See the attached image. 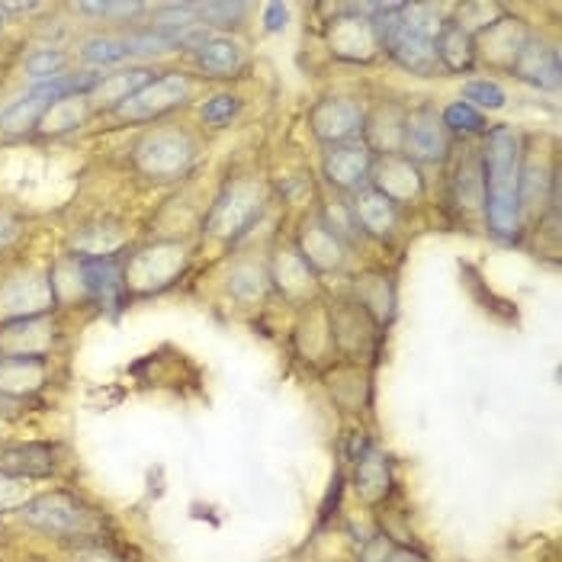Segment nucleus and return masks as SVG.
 Instances as JSON below:
<instances>
[{"label":"nucleus","instance_id":"f257e3e1","mask_svg":"<svg viewBox=\"0 0 562 562\" xmlns=\"http://www.w3.org/2000/svg\"><path fill=\"white\" fill-rule=\"evenodd\" d=\"M482 210L489 228L511 241L521 231V165L524 142L511 125H495L482 148Z\"/></svg>","mask_w":562,"mask_h":562},{"label":"nucleus","instance_id":"f03ea898","mask_svg":"<svg viewBox=\"0 0 562 562\" xmlns=\"http://www.w3.org/2000/svg\"><path fill=\"white\" fill-rule=\"evenodd\" d=\"M196 158V145L187 132L177 129H158L148 132L139 145H135V168L145 177L155 180H177L183 177Z\"/></svg>","mask_w":562,"mask_h":562},{"label":"nucleus","instance_id":"7ed1b4c3","mask_svg":"<svg viewBox=\"0 0 562 562\" xmlns=\"http://www.w3.org/2000/svg\"><path fill=\"white\" fill-rule=\"evenodd\" d=\"M264 200H267L264 187H258L254 180H238V183H231L225 190L223 196L216 200V206L210 210L206 228L213 235H219V238H238L261 216Z\"/></svg>","mask_w":562,"mask_h":562},{"label":"nucleus","instance_id":"20e7f679","mask_svg":"<svg viewBox=\"0 0 562 562\" xmlns=\"http://www.w3.org/2000/svg\"><path fill=\"white\" fill-rule=\"evenodd\" d=\"M193 94V81L187 74H162L155 81H148L145 87H139L132 97H125L116 116L129 119V122H142V119H158L165 112L177 110L190 100Z\"/></svg>","mask_w":562,"mask_h":562},{"label":"nucleus","instance_id":"39448f33","mask_svg":"<svg viewBox=\"0 0 562 562\" xmlns=\"http://www.w3.org/2000/svg\"><path fill=\"white\" fill-rule=\"evenodd\" d=\"M450 152V132L444 129L438 110L431 107H418V110L405 112V129H402V155L408 162H425V165H438L444 162Z\"/></svg>","mask_w":562,"mask_h":562},{"label":"nucleus","instance_id":"423d86ee","mask_svg":"<svg viewBox=\"0 0 562 562\" xmlns=\"http://www.w3.org/2000/svg\"><path fill=\"white\" fill-rule=\"evenodd\" d=\"M23 521L33 524L36 530H46L52 537H71V534H81L84 521H87V511L84 505L68 495V492H46V495H36L29 499L26 505L20 507Z\"/></svg>","mask_w":562,"mask_h":562},{"label":"nucleus","instance_id":"0eeeda50","mask_svg":"<svg viewBox=\"0 0 562 562\" xmlns=\"http://www.w3.org/2000/svg\"><path fill=\"white\" fill-rule=\"evenodd\" d=\"M363 122H367L363 107L357 100H347V97H325L309 110L312 135L319 142H325L328 148L354 142L357 135H363Z\"/></svg>","mask_w":562,"mask_h":562},{"label":"nucleus","instance_id":"6e6552de","mask_svg":"<svg viewBox=\"0 0 562 562\" xmlns=\"http://www.w3.org/2000/svg\"><path fill=\"white\" fill-rule=\"evenodd\" d=\"M183 264H187L183 244H155V248L139 251L129 261L122 277H125V286H132L139 292H152V289L174 283V277L183 271Z\"/></svg>","mask_w":562,"mask_h":562},{"label":"nucleus","instance_id":"1a4fd4ad","mask_svg":"<svg viewBox=\"0 0 562 562\" xmlns=\"http://www.w3.org/2000/svg\"><path fill=\"white\" fill-rule=\"evenodd\" d=\"M52 302H56L52 280L43 277V274H33V271L29 274H20V277H10L7 286L0 289V315L7 322L46 315Z\"/></svg>","mask_w":562,"mask_h":562},{"label":"nucleus","instance_id":"9d476101","mask_svg":"<svg viewBox=\"0 0 562 562\" xmlns=\"http://www.w3.org/2000/svg\"><path fill=\"white\" fill-rule=\"evenodd\" d=\"M373 152L354 139V142H344V145H332L322 158V174L325 180L337 187V190H360L370 183V168H373Z\"/></svg>","mask_w":562,"mask_h":562},{"label":"nucleus","instance_id":"9b49d317","mask_svg":"<svg viewBox=\"0 0 562 562\" xmlns=\"http://www.w3.org/2000/svg\"><path fill=\"white\" fill-rule=\"evenodd\" d=\"M370 187L380 190L383 196H390L395 206H402L425 193V177L418 165L408 162L405 155H383L370 168Z\"/></svg>","mask_w":562,"mask_h":562},{"label":"nucleus","instance_id":"f8f14e48","mask_svg":"<svg viewBox=\"0 0 562 562\" xmlns=\"http://www.w3.org/2000/svg\"><path fill=\"white\" fill-rule=\"evenodd\" d=\"M360 10L332 20V29H328L332 52L337 58H344V61H370V58L380 52V36L373 29V20L363 16Z\"/></svg>","mask_w":562,"mask_h":562},{"label":"nucleus","instance_id":"ddd939ff","mask_svg":"<svg viewBox=\"0 0 562 562\" xmlns=\"http://www.w3.org/2000/svg\"><path fill=\"white\" fill-rule=\"evenodd\" d=\"M511 74L537 91H557L560 87V56L553 46H547L540 39H527L511 61Z\"/></svg>","mask_w":562,"mask_h":562},{"label":"nucleus","instance_id":"4468645a","mask_svg":"<svg viewBox=\"0 0 562 562\" xmlns=\"http://www.w3.org/2000/svg\"><path fill=\"white\" fill-rule=\"evenodd\" d=\"M296 251L312 271H335V267L344 264V241L322 216L306 219L302 231H299V248Z\"/></svg>","mask_w":562,"mask_h":562},{"label":"nucleus","instance_id":"2eb2a0df","mask_svg":"<svg viewBox=\"0 0 562 562\" xmlns=\"http://www.w3.org/2000/svg\"><path fill=\"white\" fill-rule=\"evenodd\" d=\"M354 489L363 505H380L393 492V459L380 450H370L363 459H357L354 469Z\"/></svg>","mask_w":562,"mask_h":562},{"label":"nucleus","instance_id":"dca6fc26","mask_svg":"<svg viewBox=\"0 0 562 562\" xmlns=\"http://www.w3.org/2000/svg\"><path fill=\"white\" fill-rule=\"evenodd\" d=\"M350 213H354L357 225H363V231L373 235V238L393 235L395 223H398V206L390 196H383L380 190H373L370 183L357 190V200H354Z\"/></svg>","mask_w":562,"mask_h":562},{"label":"nucleus","instance_id":"f3484780","mask_svg":"<svg viewBox=\"0 0 562 562\" xmlns=\"http://www.w3.org/2000/svg\"><path fill=\"white\" fill-rule=\"evenodd\" d=\"M77 274L81 283L91 296L104 299V302H116L125 289V277H122V267L112 254H97V258H81L77 261Z\"/></svg>","mask_w":562,"mask_h":562},{"label":"nucleus","instance_id":"a211bd4d","mask_svg":"<svg viewBox=\"0 0 562 562\" xmlns=\"http://www.w3.org/2000/svg\"><path fill=\"white\" fill-rule=\"evenodd\" d=\"M46 383V357H0V395L23 398Z\"/></svg>","mask_w":562,"mask_h":562},{"label":"nucleus","instance_id":"6ab92c4d","mask_svg":"<svg viewBox=\"0 0 562 562\" xmlns=\"http://www.w3.org/2000/svg\"><path fill=\"white\" fill-rule=\"evenodd\" d=\"M434 49H438L441 71H450V74L473 71V64H476V39L466 29H459L453 20H444L441 33L434 39Z\"/></svg>","mask_w":562,"mask_h":562},{"label":"nucleus","instance_id":"aec40b11","mask_svg":"<svg viewBox=\"0 0 562 562\" xmlns=\"http://www.w3.org/2000/svg\"><path fill=\"white\" fill-rule=\"evenodd\" d=\"M0 469L20 479H36V476H49L56 469V447L49 444H20L10 447L0 459Z\"/></svg>","mask_w":562,"mask_h":562},{"label":"nucleus","instance_id":"412c9836","mask_svg":"<svg viewBox=\"0 0 562 562\" xmlns=\"http://www.w3.org/2000/svg\"><path fill=\"white\" fill-rule=\"evenodd\" d=\"M196 61L213 77H235L244 68V49H241V43H235L228 36H210L196 49Z\"/></svg>","mask_w":562,"mask_h":562},{"label":"nucleus","instance_id":"4be33fe9","mask_svg":"<svg viewBox=\"0 0 562 562\" xmlns=\"http://www.w3.org/2000/svg\"><path fill=\"white\" fill-rule=\"evenodd\" d=\"M148 81H155V74L148 68H132V71H116V74H104L100 84L87 94V100H112L116 107L132 97L139 87H145Z\"/></svg>","mask_w":562,"mask_h":562},{"label":"nucleus","instance_id":"5701e85b","mask_svg":"<svg viewBox=\"0 0 562 562\" xmlns=\"http://www.w3.org/2000/svg\"><path fill=\"white\" fill-rule=\"evenodd\" d=\"M91 116V100L87 94H77V97H68V100H58L52 110L43 116V132H68L74 125H81L84 119Z\"/></svg>","mask_w":562,"mask_h":562},{"label":"nucleus","instance_id":"b1692460","mask_svg":"<svg viewBox=\"0 0 562 562\" xmlns=\"http://www.w3.org/2000/svg\"><path fill=\"white\" fill-rule=\"evenodd\" d=\"M463 104H469L473 110L476 107L479 110H505L507 94L499 81H489V77L486 81H469L463 87Z\"/></svg>","mask_w":562,"mask_h":562},{"label":"nucleus","instance_id":"393cba45","mask_svg":"<svg viewBox=\"0 0 562 562\" xmlns=\"http://www.w3.org/2000/svg\"><path fill=\"white\" fill-rule=\"evenodd\" d=\"M81 58H84L87 64L107 68V64H116V61L129 58V46H125V39H116V36H94V39L84 43Z\"/></svg>","mask_w":562,"mask_h":562},{"label":"nucleus","instance_id":"a878e982","mask_svg":"<svg viewBox=\"0 0 562 562\" xmlns=\"http://www.w3.org/2000/svg\"><path fill=\"white\" fill-rule=\"evenodd\" d=\"M441 122H444L447 132H463V135H482V132H489L482 112L473 110V107L463 104V100H459V104H450L447 110L441 112Z\"/></svg>","mask_w":562,"mask_h":562},{"label":"nucleus","instance_id":"bb28decb","mask_svg":"<svg viewBox=\"0 0 562 562\" xmlns=\"http://www.w3.org/2000/svg\"><path fill=\"white\" fill-rule=\"evenodd\" d=\"M456 200L463 206H482V162L479 158H466L463 168L456 174Z\"/></svg>","mask_w":562,"mask_h":562},{"label":"nucleus","instance_id":"cd10ccee","mask_svg":"<svg viewBox=\"0 0 562 562\" xmlns=\"http://www.w3.org/2000/svg\"><path fill=\"white\" fill-rule=\"evenodd\" d=\"M26 74L43 84V81H52V77H61V68H64V56L58 49H36L33 56H26L23 61Z\"/></svg>","mask_w":562,"mask_h":562},{"label":"nucleus","instance_id":"c85d7f7f","mask_svg":"<svg viewBox=\"0 0 562 562\" xmlns=\"http://www.w3.org/2000/svg\"><path fill=\"white\" fill-rule=\"evenodd\" d=\"M196 13L206 26H238L248 3H196Z\"/></svg>","mask_w":562,"mask_h":562},{"label":"nucleus","instance_id":"c756f323","mask_svg":"<svg viewBox=\"0 0 562 562\" xmlns=\"http://www.w3.org/2000/svg\"><path fill=\"white\" fill-rule=\"evenodd\" d=\"M241 110V100L238 97H231V94H216V97H210L200 112H203V119L210 122V125H225V122H231L235 116Z\"/></svg>","mask_w":562,"mask_h":562},{"label":"nucleus","instance_id":"7c9ffc66","mask_svg":"<svg viewBox=\"0 0 562 562\" xmlns=\"http://www.w3.org/2000/svg\"><path fill=\"white\" fill-rule=\"evenodd\" d=\"M228 286H231V292H238V296H244V299H254V296H261L264 292V277H261V271L258 267H251V264H244V267H235L231 271V277H228Z\"/></svg>","mask_w":562,"mask_h":562},{"label":"nucleus","instance_id":"2f4dec72","mask_svg":"<svg viewBox=\"0 0 562 562\" xmlns=\"http://www.w3.org/2000/svg\"><path fill=\"white\" fill-rule=\"evenodd\" d=\"M26 502H29L26 499V479L10 476V473L0 469V514L3 511H20Z\"/></svg>","mask_w":562,"mask_h":562},{"label":"nucleus","instance_id":"473e14b6","mask_svg":"<svg viewBox=\"0 0 562 562\" xmlns=\"http://www.w3.org/2000/svg\"><path fill=\"white\" fill-rule=\"evenodd\" d=\"M393 543H390L383 534H373V537H367L363 547H360V562H390L393 560Z\"/></svg>","mask_w":562,"mask_h":562},{"label":"nucleus","instance_id":"72a5a7b5","mask_svg":"<svg viewBox=\"0 0 562 562\" xmlns=\"http://www.w3.org/2000/svg\"><path fill=\"white\" fill-rule=\"evenodd\" d=\"M286 20H289V7H283V3H271L264 10V29L267 33H280L283 26H286Z\"/></svg>","mask_w":562,"mask_h":562},{"label":"nucleus","instance_id":"f704fd0d","mask_svg":"<svg viewBox=\"0 0 562 562\" xmlns=\"http://www.w3.org/2000/svg\"><path fill=\"white\" fill-rule=\"evenodd\" d=\"M74 562H119V560H116V553H110L107 547L91 543V547H81V550L74 553Z\"/></svg>","mask_w":562,"mask_h":562},{"label":"nucleus","instance_id":"c9c22d12","mask_svg":"<svg viewBox=\"0 0 562 562\" xmlns=\"http://www.w3.org/2000/svg\"><path fill=\"white\" fill-rule=\"evenodd\" d=\"M370 450H373L370 438H367L363 431H354V434H350V450H347V459H354V463H357V459H363Z\"/></svg>","mask_w":562,"mask_h":562},{"label":"nucleus","instance_id":"e433bc0d","mask_svg":"<svg viewBox=\"0 0 562 562\" xmlns=\"http://www.w3.org/2000/svg\"><path fill=\"white\" fill-rule=\"evenodd\" d=\"M13 235H16V223L7 213H0V248H7L13 241Z\"/></svg>","mask_w":562,"mask_h":562},{"label":"nucleus","instance_id":"4c0bfd02","mask_svg":"<svg viewBox=\"0 0 562 562\" xmlns=\"http://www.w3.org/2000/svg\"><path fill=\"white\" fill-rule=\"evenodd\" d=\"M3 7V13H33V10H39V3H0Z\"/></svg>","mask_w":562,"mask_h":562},{"label":"nucleus","instance_id":"58836bf2","mask_svg":"<svg viewBox=\"0 0 562 562\" xmlns=\"http://www.w3.org/2000/svg\"><path fill=\"white\" fill-rule=\"evenodd\" d=\"M16 398H7V395H0V418H10V415H16Z\"/></svg>","mask_w":562,"mask_h":562},{"label":"nucleus","instance_id":"ea45409f","mask_svg":"<svg viewBox=\"0 0 562 562\" xmlns=\"http://www.w3.org/2000/svg\"><path fill=\"white\" fill-rule=\"evenodd\" d=\"M390 562H425V560H421V557H411V553H398V550H395L393 560Z\"/></svg>","mask_w":562,"mask_h":562},{"label":"nucleus","instance_id":"a19ab883","mask_svg":"<svg viewBox=\"0 0 562 562\" xmlns=\"http://www.w3.org/2000/svg\"><path fill=\"white\" fill-rule=\"evenodd\" d=\"M0 29H3V7H0Z\"/></svg>","mask_w":562,"mask_h":562}]
</instances>
